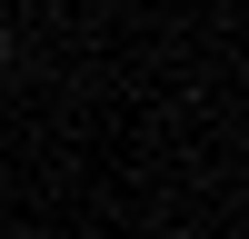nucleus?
Instances as JSON below:
<instances>
[{"instance_id": "1", "label": "nucleus", "mask_w": 249, "mask_h": 239, "mask_svg": "<svg viewBox=\"0 0 249 239\" xmlns=\"http://www.w3.org/2000/svg\"><path fill=\"white\" fill-rule=\"evenodd\" d=\"M0 60H10V30H0Z\"/></svg>"}]
</instances>
